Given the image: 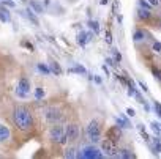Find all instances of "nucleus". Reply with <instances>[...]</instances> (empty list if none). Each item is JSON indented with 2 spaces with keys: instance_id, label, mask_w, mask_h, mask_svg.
Listing matches in <instances>:
<instances>
[{
  "instance_id": "obj_1",
  "label": "nucleus",
  "mask_w": 161,
  "mask_h": 159,
  "mask_svg": "<svg viewBox=\"0 0 161 159\" xmlns=\"http://www.w3.org/2000/svg\"><path fill=\"white\" fill-rule=\"evenodd\" d=\"M13 123H14L16 129H19V131H24V132L30 131L35 125L32 110L25 106H18L13 110Z\"/></svg>"
},
{
  "instance_id": "obj_2",
  "label": "nucleus",
  "mask_w": 161,
  "mask_h": 159,
  "mask_svg": "<svg viewBox=\"0 0 161 159\" xmlns=\"http://www.w3.org/2000/svg\"><path fill=\"white\" fill-rule=\"evenodd\" d=\"M86 134L89 137V140L92 143H98L101 142V134H103V128H101V123L98 120H92L86 129Z\"/></svg>"
},
{
  "instance_id": "obj_3",
  "label": "nucleus",
  "mask_w": 161,
  "mask_h": 159,
  "mask_svg": "<svg viewBox=\"0 0 161 159\" xmlns=\"http://www.w3.org/2000/svg\"><path fill=\"white\" fill-rule=\"evenodd\" d=\"M101 151L103 154H106L108 157H120V148L117 146L115 142H112L111 139H103L101 140Z\"/></svg>"
},
{
  "instance_id": "obj_4",
  "label": "nucleus",
  "mask_w": 161,
  "mask_h": 159,
  "mask_svg": "<svg viewBox=\"0 0 161 159\" xmlns=\"http://www.w3.org/2000/svg\"><path fill=\"white\" fill-rule=\"evenodd\" d=\"M62 117H63V114H62V110L57 109V107H47V109L44 110V120H46L47 123H51V125L58 123V121L62 120Z\"/></svg>"
},
{
  "instance_id": "obj_5",
  "label": "nucleus",
  "mask_w": 161,
  "mask_h": 159,
  "mask_svg": "<svg viewBox=\"0 0 161 159\" xmlns=\"http://www.w3.org/2000/svg\"><path fill=\"white\" fill-rule=\"evenodd\" d=\"M16 93H18V96H21V98H27V95L30 93V82H29L27 77H21V79H19Z\"/></svg>"
},
{
  "instance_id": "obj_6",
  "label": "nucleus",
  "mask_w": 161,
  "mask_h": 159,
  "mask_svg": "<svg viewBox=\"0 0 161 159\" xmlns=\"http://www.w3.org/2000/svg\"><path fill=\"white\" fill-rule=\"evenodd\" d=\"M65 134H66V137H68V142H76V140L79 139V134H80L77 123H69V125L65 128Z\"/></svg>"
},
{
  "instance_id": "obj_7",
  "label": "nucleus",
  "mask_w": 161,
  "mask_h": 159,
  "mask_svg": "<svg viewBox=\"0 0 161 159\" xmlns=\"http://www.w3.org/2000/svg\"><path fill=\"white\" fill-rule=\"evenodd\" d=\"M65 134V128L60 125V123H55L54 126H51V129H49V139L52 140V142H57L58 143V140H60V137Z\"/></svg>"
},
{
  "instance_id": "obj_8",
  "label": "nucleus",
  "mask_w": 161,
  "mask_h": 159,
  "mask_svg": "<svg viewBox=\"0 0 161 159\" xmlns=\"http://www.w3.org/2000/svg\"><path fill=\"white\" fill-rule=\"evenodd\" d=\"M106 137L111 139L112 142H120L122 140V131H120V126H111L108 131H106Z\"/></svg>"
},
{
  "instance_id": "obj_9",
  "label": "nucleus",
  "mask_w": 161,
  "mask_h": 159,
  "mask_svg": "<svg viewBox=\"0 0 161 159\" xmlns=\"http://www.w3.org/2000/svg\"><path fill=\"white\" fill-rule=\"evenodd\" d=\"M82 151L84 153H77V157H103V153H100V150H97L95 146H86Z\"/></svg>"
},
{
  "instance_id": "obj_10",
  "label": "nucleus",
  "mask_w": 161,
  "mask_h": 159,
  "mask_svg": "<svg viewBox=\"0 0 161 159\" xmlns=\"http://www.w3.org/2000/svg\"><path fill=\"white\" fill-rule=\"evenodd\" d=\"M152 18H153V13L150 10H145V8H141L139 7V10H137V19L141 22H150Z\"/></svg>"
},
{
  "instance_id": "obj_11",
  "label": "nucleus",
  "mask_w": 161,
  "mask_h": 159,
  "mask_svg": "<svg viewBox=\"0 0 161 159\" xmlns=\"http://www.w3.org/2000/svg\"><path fill=\"white\" fill-rule=\"evenodd\" d=\"M145 36H148V35H147V32H145L144 29H136L134 33H133V40H134V43H141V41H144Z\"/></svg>"
},
{
  "instance_id": "obj_12",
  "label": "nucleus",
  "mask_w": 161,
  "mask_h": 159,
  "mask_svg": "<svg viewBox=\"0 0 161 159\" xmlns=\"http://www.w3.org/2000/svg\"><path fill=\"white\" fill-rule=\"evenodd\" d=\"M10 129H8V126H5V125H0V143H3V142H7L8 139H10Z\"/></svg>"
},
{
  "instance_id": "obj_13",
  "label": "nucleus",
  "mask_w": 161,
  "mask_h": 159,
  "mask_svg": "<svg viewBox=\"0 0 161 159\" xmlns=\"http://www.w3.org/2000/svg\"><path fill=\"white\" fill-rule=\"evenodd\" d=\"M152 150H153V153H155V154L161 153V140H159V137H155V139H153V143H152Z\"/></svg>"
},
{
  "instance_id": "obj_14",
  "label": "nucleus",
  "mask_w": 161,
  "mask_h": 159,
  "mask_svg": "<svg viewBox=\"0 0 161 159\" xmlns=\"http://www.w3.org/2000/svg\"><path fill=\"white\" fill-rule=\"evenodd\" d=\"M51 72H54L55 76H62L63 71H62V68L57 61H51Z\"/></svg>"
},
{
  "instance_id": "obj_15",
  "label": "nucleus",
  "mask_w": 161,
  "mask_h": 159,
  "mask_svg": "<svg viewBox=\"0 0 161 159\" xmlns=\"http://www.w3.org/2000/svg\"><path fill=\"white\" fill-rule=\"evenodd\" d=\"M120 157L130 159V157H136V154H134L130 148H122V150H120Z\"/></svg>"
},
{
  "instance_id": "obj_16",
  "label": "nucleus",
  "mask_w": 161,
  "mask_h": 159,
  "mask_svg": "<svg viewBox=\"0 0 161 159\" xmlns=\"http://www.w3.org/2000/svg\"><path fill=\"white\" fill-rule=\"evenodd\" d=\"M77 148L76 146H68L65 150V157H77Z\"/></svg>"
},
{
  "instance_id": "obj_17",
  "label": "nucleus",
  "mask_w": 161,
  "mask_h": 159,
  "mask_svg": "<svg viewBox=\"0 0 161 159\" xmlns=\"http://www.w3.org/2000/svg\"><path fill=\"white\" fill-rule=\"evenodd\" d=\"M0 21H2V22H8L10 21V13L3 7H0Z\"/></svg>"
},
{
  "instance_id": "obj_18",
  "label": "nucleus",
  "mask_w": 161,
  "mask_h": 159,
  "mask_svg": "<svg viewBox=\"0 0 161 159\" xmlns=\"http://www.w3.org/2000/svg\"><path fill=\"white\" fill-rule=\"evenodd\" d=\"M152 74H153V77H155V81H158V82L161 84V69H159L158 66H152Z\"/></svg>"
},
{
  "instance_id": "obj_19",
  "label": "nucleus",
  "mask_w": 161,
  "mask_h": 159,
  "mask_svg": "<svg viewBox=\"0 0 161 159\" xmlns=\"http://www.w3.org/2000/svg\"><path fill=\"white\" fill-rule=\"evenodd\" d=\"M89 36H90V33H80V35L77 36V43H79L80 46H84V44H86V43L90 40Z\"/></svg>"
},
{
  "instance_id": "obj_20",
  "label": "nucleus",
  "mask_w": 161,
  "mask_h": 159,
  "mask_svg": "<svg viewBox=\"0 0 161 159\" xmlns=\"http://www.w3.org/2000/svg\"><path fill=\"white\" fill-rule=\"evenodd\" d=\"M30 8H33L36 13H43V5L38 3L36 0H30Z\"/></svg>"
},
{
  "instance_id": "obj_21",
  "label": "nucleus",
  "mask_w": 161,
  "mask_h": 159,
  "mask_svg": "<svg viewBox=\"0 0 161 159\" xmlns=\"http://www.w3.org/2000/svg\"><path fill=\"white\" fill-rule=\"evenodd\" d=\"M25 13H27V18H29V21H32L35 25H38V24H40V22H38V19L35 18V14H33V11H32V10H27Z\"/></svg>"
},
{
  "instance_id": "obj_22",
  "label": "nucleus",
  "mask_w": 161,
  "mask_h": 159,
  "mask_svg": "<svg viewBox=\"0 0 161 159\" xmlns=\"http://www.w3.org/2000/svg\"><path fill=\"white\" fill-rule=\"evenodd\" d=\"M139 7H141V8H145V10H150V11H152V8H155L153 5H150V3L147 2V0H139Z\"/></svg>"
},
{
  "instance_id": "obj_23",
  "label": "nucleus",
  "mask_w": 161,
  "mask_h": 159,
  "mask_svg": "<svg viewBox=\"0 0 161 159\" xmlns=\"http://www.w3.org/2000/svg\"><path fill=\"white\" fill-rule=\"evenodd\" d=\"M152 50H153L155 54H161V43L153 41V43H152Z\"/></svg>"
},
{
  "instance_id": "obj_24",
  "label": "nucleus",
  "mask_w": 161,
  "mask_h": 159,
  "mask_svg": "<svg viewBox=\"0 0 161 159\" xmlns=\"http://www.w3.org/2000/svg\"><path fill=\"white\" fill-rule=\"evenodd\" d=\"M117 123L120 125V128H131L130 123H128L126 120H123V118H117Z\"/></svg>"
},
{
  "instance_id": "obj_25",
  "label": "nucleus",
  "mask_w": 161,
  "mask_h": 159,
  "mask_svg": "<svg viewBox=\"0 0 161 159\" xmlns=\"http://www.w3.org/2000/svg\"><path fill=\"white\" fill-rule=\"evenodd\" d=\"M139 132H141V135H142V137H144V140H145V142H148V143H150V139H148V135H147V132H145V129H144V128H142V126H139Z\"/></svg>"
},
{
  "instance_id": "obj_26",
  "label": "nucleus",
  "mask_w": 161,
  "mask_h": 159,
  "mask_svg": "<svg viewBox=\"0 0 161 159\" xmlns=\"http://www.w3.org/2000/svg\"><path fill=\"white\" fill-rule=\"evenodd\" d=\"M112 54H114V60H115L117 63H120V60H122V55H120V52H119V50H115V49H112Z\"/></svg>"
},
{
  "instance_id": "obj_27",
  "label": "nucleus",
  "mask_w": 161,
  "mask_h": 159,
  "mask_svg": "<svg viewBox=\"0 0 161 159\" xmlns=\"http://www.w3.org/2000/svg\"><path fill=\"white\" fill-rule=\"evenodd\" d=\"M38 69H40V71H43L44 74H51V69H49L47 66H44L43 63H40V65H38Z\"/></svg>"
},
{
  "instance_id": "obj_28",
  "label": "nucleus",
  "mask_w": 161,
  "mask_h": 159,
  "mask_svg": "<svg viewBox=\"0 0 161 159\" xmlns=\"http://www.w3.org/2000/svg\"><path fill=\"white\" fill-rule=\"evenodd\" d=\"M159 126H161V125H158V123H155V121L152 123V129H153V132H155V134H158V135H159V132H161Z\"/></svg>"
},
{
  "instance_id": "obj_29",
  "label": "nucleus",
  "mask_w": 161,
  "mask_h": 159,
  "mask_svg": "<svg viewBox=\"0 0 161 159\" xmlns=\"http://www.w3.org/2000/svg\"><path fill=\"white\" fill-rule=\"evenodd\" d=\"M90 27L93 29V32H95V33H98V32H100V27H98V22H97V21H92V22H90Z\"/></svg>"
},
{
  "instance_id": "obj_30",
  "label": "nucleus",
  "mask_w": 161,
  "mask_h": 159,
  "mask_svg": "<svg viewBox=\"0 0 161 159\" xmlns=\"http://www.w3.org/2000/svg\"><path fill=\"white\" fill-rule=\"evenodd\" d=\"M35 96H36V99H41V98L44 96V92H43V88H36V92H35Z\"/></svg>"
},
{
  "instance_id": "obj_31",
  "label": "nucleus",
  "mask_w": 161,
  "mask_h": 159,
  "mask_svg": "<svg viewBox=\"0 0 161 159\" xmlns=\"http://www.w3.org/2000/svg\"><path fill=\"white\" fill-rule=\"evenodd\" d=\"M153 107H155V112L161 117V104H159V103H155V104H153Z\"/></svg>"
},
{
  "instance_id": "obj_32",
  "label": "nucleus",
  "mask_w": 161,
  "mask_h": 159,
  "mask_svg": "<svg viewBox=\"0 0 161 159\" xmlns=\"http://www.w3.org/2000/svg\"><path fill=\"white\" fill-rule=\"evenodd\" d=\"M106 43H108V44H112V35H111L109 30L106 32Z\"/></svg>"
},
{
  "instance_id": "obj_33",
  "label": "nucleus",
  "mask_w": 161,
  "mask_h": 159,
  "mask_svg": "<svg viewBox=\"0 0 161 159\" xmlns=\"http://www.w3.org/2000/svg\"><path fill=\"white\" fill-rule=\"evenodd\" d=\"M147 2H148L150 5H153V7H159V5H161V0H147Z\"/></svg>"
},
{
  "instance_id": "obj_34",
  "label": "nucleus",
  "mask_w": 161,
  "mask_h": 159,
  "mask_svg": "<svg viewBox=\"0 0 161 159\" xmlns=\"http://www.w3.org/2000/svg\"><path fill=\"white\" fill-rule=\"evenodd\" d=\"M71 71H76V72H84L86 74V69L82 68V66H76L74 69H71Z\"/></svg>"
},
{
  "instance_id": "obj_35",
  "label": "nucleus",
  "mask_w": 161,
  "mask_h": 159,
  "mask_svg": "<svg viewBox=\"0 0 161 159\" xmlns=\"http://www.w3.org/2000/svg\"><path fill=\"white\" fill-rule=\"evenodd\" d=\"M106 63L109 66H115V60H112V58H106Z\"/></svg>"
},
{
  "instance_id": "obj_36",
  "label": "nucleus",
  "mask_w": 161,
  "mask_h": 159,
  "mask_svg": "<svg viewBox=\"0 0 161 159\" xmlns=\"http://www.w3.org/2000/svg\"><path fill=\"white\" fill-rule=\"evenodd\" d=\"M139 85H141V88H142L144 92H148V88H147V85H145V84H144L142 81H139Z\"/></svg>"
},
{
  "instance_id": "obj_37",
  "label": "nucleus",
  "mask_w": 161,
  "mask_h": 159,
  "mask_svg": "<svg viewBox=\"0 0 161 159\" xmlns=\"http://www.w3.org/2000/svg\"><path fill=\"white\" fill-rule=\"evenodd\" d=\"M126 114H128L130 117H134V110H133V109H128V110H126Z\"/></svg>"
},
{
  "instance_id": "obj_38",
  "label": "nucleus",
  "mask_w": 161,
  "mask_h": 159,
  "mask_svg": "<svg viewBox=\"0 0 161 159\" xmlns=\"http://www.w3.org/2000/svg\"><path fill=\"white\" fill-rule=\"evenodd\" d=\"M156 25H158V29H159V30H161V19H159V21H158V22H156Z\"/></svg>"
}]
</instances>
